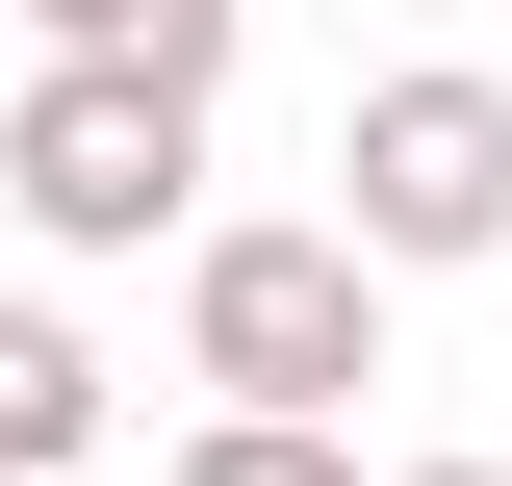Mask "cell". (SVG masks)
Returning <instances> with one entry per match:
<instances>
[{"label":"cell","mask_w":512,"mask_h":486,"mask_svg":"<svg viewBox=\"0 0 512 486\" xmlns=\"http://www.w3.org/2000/svg\"><path fill=\"white\" fill-rule=\"evenodd\" d=\"M0 205L52 256H154L205 205V77H154V52H52L26 103H0Z\"/></svg>","instance_id":"obj_1"},{"label":"cell","mask_w":512,"mask_h":486,"mask_svg":"<svg viewBox=\"0 0 512 486\" xmlns=\"http://www.w3.org/2000/svg\"><path fill=\"white\" fill-rule=\"evenodd\" d=\"M333 231L384 282H436V256H512V77L487 52H410L333 103Z\"/></svg>","instance_id":"obj_2"},{"label":"cell","mask_w":512,"mask_h":486,"mask_svg":"<svg viewBox=\"0 0 512 486\" xmlns=\"http://www.w3.org/2000/svg\"><path fill=\"white\" fill-rule=\"evenodd\" d=\"M180 384L205 410H359L384 384V256L359 231H205L180 256Z\"/></svg>","instance_id":"obj_3"},{"label":"cell","mask_w":512,"mask_h":486,"mask_svg":"<svg viewBox=\"0 0 512 486\" xmlns=\"http://www.w3.org/2000/svg\"><path fill=\"white\" fill-rule=\"evenodd\" d=\"M0 461L52 486V461H103V359H77L52 307H0Z\"/></svg>","instance_id":"obj_4"},{"label":"cell","mask_w":512,"mask_h":486,"mask_svg":"<svg viewBox=\"0 0 512 486\" xmlns=\"http://www.w3.org/2000/svg\"><path fill=\"white\" fill-rule=\"evenodd\" d=\"M52 52H154V77H231V0H26Z\"/></svg>","instance_id":"obj_5"},{"label":"cell","mask_w":512,"mask_h":486,"mask_svg":"<svg viewBox=\"0 0 512 486\" xmlns=\"http://www.w3.org/2000/svg\"><path fill=\"white\" fill-rule=\"evenodd\" d=\"M180 486H359V461H333V410H205Z\"/></svg>","instance_id":"obj_6"},{"label":"cell","mask_w":512,"mask_h":486,"mask_svg":"<svg viewBox=\"0 0 512 486\" xmlns=\"http://www.w3.org/2000/svg\"><path fill=\"white\" fill-rule=\"evenodd\" d=\"M410 486H512V461H410Z\"/></svg>","instance_id":"obj_7"},{"label":"cell","mask_w":512,"mask_h":486,"mask_svg":"<svg viewBox=\"0 0 512 486\" xmlns=\"http://www.w3.org/2000/svg\"><path fill=\"white\" fill-rule=\"evenodd\" d=\"M0 486H26V461H0Z\"/></svg>","instance_id":"obj_8"}]
</instances>
